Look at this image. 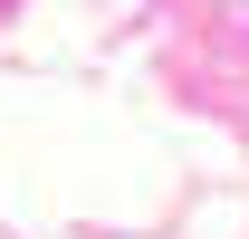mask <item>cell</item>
Listing matches in <instances>:
<instances>
[{"label": "cell", "instance_id": "obj_1", "mask_svg": "<svg viewBox=\"0 0 249 239\" xmlns=\"http://www.w3.org/2000/svg\"><path fill=\"white\" fill-rule=\"evenodd\" d=\"M240 29H249V10H240Z\"/></svg>", "mask_w": 249, "mask_h": 239}]
</instances>
